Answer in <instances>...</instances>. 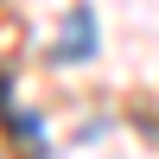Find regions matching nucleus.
Returning a JSON list of instances; mask_svg holds the SVG:
<instances>
[{"label":"nucleus","instance_id":"1","mask_svg":"<svg viewBox=\"0 0 159 159\" xmlns=\"http://www.w3.org/2000/svg\"><path fill=\"white\" fill-rule=\"evenodd\" d=\"M70 45H64V57H89V51H96V38H89V7H76V19H70Z\"/></svg>","mask_w":159,"mask_h":159}]
</instances>
